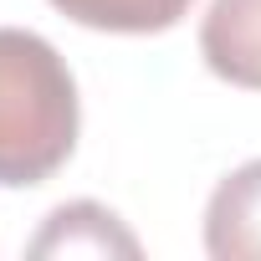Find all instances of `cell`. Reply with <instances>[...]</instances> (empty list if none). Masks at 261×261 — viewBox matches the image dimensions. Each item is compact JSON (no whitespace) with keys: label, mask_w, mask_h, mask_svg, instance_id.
I'll return each mask as SVG.
<instances>
[{"label":"cell","mask_w":261,"mask_h":261,"mask_svg":"<svg viewBox=\"0 0 261 261\" xmlns=\"http://www.w3.org/2000/svg\"><path fill=\"white\" fill-rule=\"evenodd\" d=\"M200 57L220 82L261 92V0H210L200 21Z\"/></svg>","instance_id":"obj_2"},{"label":"cell","mask_w":261,"mask_h":261,"mask_svg":"<svg viewBox=\"0 0 261 261\" xmlns=\"http://www.w3.org/2000/svg\"><path fill=\"white\" fill-rule=\"evenodd\" d=\"M31 256H139V241L123 220L92 200H72L46 215V230L31 241Z\"/></svg>","instance_id":"obj_4"},{"label":"cell","mask_w":261,"mask_h":261,"mask_svg":"<svg viewBox=\"0 0 261 261\" xmlns=\"http://www.w3.org/2000/svg\"><path fill=\"white\" fill-rule=\"evenodd\" d=\"M51 6L92 31H123V36H149L179 26V16L195 0H51Z\"/></svg>","instance_id":"obj_5"},{"label":"cell","mask_w":261,"mask_h":261,"mask_svg":"<svg viewBox=\"0 0 261 261\" xmlns=\"http://www.w3.org/2000/svg\"><path fill=\"white\" fill-rule=\"evenodd\" d=\"M77 82L67 57L21 26H0V185L51 179L77 149Z\"/></svg>","instance_id":"obj_1"},{"label":"cell","mask_w":261,"mask_h":261,"mask_svg":"<svg viewBox=\"0 0 261 261\" xmlns=\"http://www.w3.org/2000/svg\"><path fill=\"white\" fill-rule=\"evenodd\" d=\"M205 251L215 261H261V159L215 185L205 210Z\"/></svg>","instance_id":"obj_3"}]
</instances>
